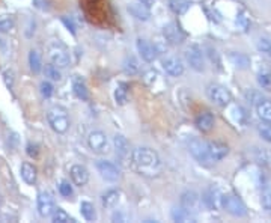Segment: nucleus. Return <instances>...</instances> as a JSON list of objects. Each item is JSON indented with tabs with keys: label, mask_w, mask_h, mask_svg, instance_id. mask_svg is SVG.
Segmentation results:
<instances>
[{
	"label": "nucleus",
	"mask_w": 271,
	"mask_h": 223,
	"mask_svg": "<svg viewBox=\"0 0 271 223\" xmlns=\"http://www.w3.org/2000/svg\"><path fill=\"white\" fill-rule=\"evenodd\" d=\"M256 112L259 118L265 122H271V101L270 100H261L256 106Z\"/></svg>",
	"instance_id": "23"
},
{
	"label": "nucleus",
	"mask_w": 271,
	"mask_h": 223,
	"mask_svg": "<svg viewBox=\"0 0 271 223\" xmlns=\"http://www.w3.org/2000/svg\"><path fill=\"white\" fill-rule=\"evenodd\" d=\"M53 216V222L55 223H74L75 220L68 214L67 211H64L62 208H58L55 210V213L51 214Z\"/></svg>",
	"instance_id": "31"
},
{
	"label": "nucleus",
	"mask_w": 271,
	"mask_h": 223,
	"mask_svg": "<svg viewBox=\"0 0 271 223\" xmlns=\"http://www.w3.org/2000/svg\"><path fill=\"white\" fill-rule=\"evenodd\" d=\"M62 23L68 28V31H71L72 35H75V26L72 23V20H68V17H62Z\"/></svg>",
	"instance_id": "45"
},
{
	"label": "nucleus",
	"mask_w": 271,
	"mask_h": 223,
	"mask_svg": "<svg viewBox=\"0 0 271 223\" xmlns=\"http://www.w3.org/2000/svg\"><path fill=\"white\" fill-rule=\"evenodd\" d=\"M20 172H21V178H23L28 184H35V183H36L38 172H36V167H35L34 164H31V163H28V161L23 163Z\"/></svg>",
	"instance_id": "21"
},
{
	"label": "nucleus",
	"mask_w": 271,
	"mask_h": 223,
	"mask_svg": "<svg viewBox=\"0 0 271 223\" xmlns=\"http://www.w3.org/2000/svg\"><path fill=\"white\" fill-rule=\"evenodd\" d=\"M124 71L127 74H136L139 71V62L136 61L133 56L125 58V61H124Z\"/></svg>",
	"instance_id": "34"
},
{
	"label": "nucleus",
	"mask_w": 271,
	"mask_h": 223,
	"mask_svg": "<svg viewBox=\"0 0 271 223\" xmlns=\"http://www.w3.org/2000/svg\"><path fill=\"white\" fill-rule=\"evenodd\" d=\"M202 201L209 210H223V193L217 187H209L205 191Z\"/></svg>",
	"instance_id": "8"
},
{
	"label": "nucleus",
	"mask_w": 271,
	"mask_h": 223,
	"mask_svg": "<svg viewBox=\"0 0 271 223\" xmlns=\"http://www.w3.org/2000/svg\"><path fill=\"white\" fill-rule=\"evenodd\" d=\"M59 193L62 194V196H65V197H68V196H71L72 194V187L69 186V183H61V186H59Z\"/></svg>",
	"instance_id": "42"
},
{
	"label": "nucleus",
	"mask_w": 271,
	"mask_h": 223,
	"mask_svg": "<svg viewBox=\"0 0 271 223\" xmlns=\"http://www.w3.org/2000/svg\"><path fill=\"white\" fill-rule=\"evenodd\" d=\"M163 68H165V71L172 76V77H179V76H182V72H184V65L182 62L179 61V59H176V58H168V59H165L163 61Z\"/></svg>",
	"instance_id": "17"
},
{
	"label": "nucleus",
	"mask_w": 271,
	"mask_h": 223,
	"mask_svg": "<svg viewBox=\"0 0 271 223\" xmlns=\"http://www.w3.org/2000/svg\"><path fill=\"white\" fill-rule=\"evenodd\" d=\"M258 48H259V52H262V53H268V55H271V39H268V38H261V39L258 41Z\"/></svg>",
	"instance_id": "39"
},
{
	"label": "nucleus",
	"mask_w": 271,
	"mask_h": 223,
	"mask_svg": "<svg viewBox=\"0 0 271 223\" xmlns=\"http://www.w3.org/2000/svg\"><path fill=\"white\" fill-rule=\"evenodd\" d=\"M172 217H173L175 222H185V220L190 217V214L181 207V208H173V211H172Z\"/></svg>",
	"instance_id": "35"
},
{
	"label": "nucleus",
	"mask_w": 271,
	"mask_h": 223,
	"mask_svg": "<svg viewBox=\"0 0 271 223\" xmlns=\"http://www.w3.org/2000/svg\"><path fill=\"white\" fill-rule=\"evenodd\" d=\"M188 150H190V153L193 154V157L198 160L199 163H202V164H209L212 159L209 157V153H208V145H206V142H203V140H199V139H192L190 142H188Z\"/></svg>",
	"instance_id": "6"
},
{
	"label": "nucleus",
	"mask_w": 271,
	"mask_h": 223,
	"mask_svg": "<svg viewBox=\"0 0 271 223\" xmlns=\"http://www.w3.org/2000/svg\"><path fill=\"white\" fill-rule=\"evenodd\" d=\"M56 205H55V199L48 191H41L38 194V213L42 217H48L55 213Z\"/></svg>",
	"instance_id": "9"
},
{
	"label": "nucleus",
	"mask_w": 271,
	"mask_h": 223,
	"mask_svg": "<svg viewBox=\"0 0 271 223\" xmlns=\"http://www.w3.org/2000/svg\"><path fill=\"white\" fill-rule=\"evenodd\" d=\"M72 91L77 98L83 100V101H88L89 100V92H88V88H86V83L83 82L82 77L75 76L72 79Z\"/></svg>",
	"instance_id": "20"
},
{
	"label": "nucleus",
	"mask_w": 271,
	"mask_h": 223,
	"mask_svg": "<svg viewBox=\"0 0 271 223\" xmlns=\"http://www.w3.org/2000/svg\"><path fill=\"white\" fill-rule=\"evenodd\" d=\"M157 77H158V74H157L155 71H149V72L145 74V82H146L148 85H152V83L157 80Z\"/></svg>",
	"instance_id": "44"
},
{
	"label": "nucleus",
	"mask_w": 271,
	"mask_h": 223,
	"mask_svg": "<svg viewBox=\"0 0 271 223\" xmlns=\"http://www.w3.org/2000/svg\"><path fill=\"white\" fill-rule=\"evenodd\" d=\"M206 145H208V153H209V157L212 159V161L223 160L228 156V153H229L228 145H225L222 142H209Z\"/></svg>",
	"instance_id": "16"
},
{
	"label": "nucleus",
	"mask_w": 271,
	"mask_h": 223,
	"mask_svg": "<svg viewBox=\"0 0 271 223\" xmlns=\"http://www.w3.org/2000/svg\"><path fill=\"white\" fill-rule=\"evenodd\" d=\"M261 204H262V207H264L267 211H271V189H268V190H265L262 193Z\"/></svg>",
	"instance_id": "40"
},
{
	"label": "nucleus",
	"mask_w": 271,
	"mask_h": 223,
	"mask_svg": "<svg viewBox=\"0 0 271 223\" xmlns=\"http://www.w3.org/2000/svg\"><path fill=\"white\" fill-rule=\"evenodd\" d=\"M97 169L101 174V177L107 181H116L119 178V169L109 160H98Z\"/></svg>",
	"instance_id": "12"
},
{
	"label": "nucleus",
	"mask_w": 271,
	"mask_h": 223,
	"mask_svg": "<svg viewBox=\"0 0 271 223\" xmlns=\"http://www.w3.org/2000/svg\"><path fill=\"white\" fill-rule=\"evenodd\" d=\"M128 12H130L133 17H136L137 20H142V21H146V20H149V17H151L149 8L145 6V5H142L140 2H139V3H131V5L128 6Z\"/></svg>",
	"instance_id": "19"
},
{
	"label": "nucleus",
	"mask_w": 271,
	"mask_h": 223,
	"mask_svg": "<svg viewBox=\"0 0 271 223\" xmlns=\"http://www.w3.org/2000/svg\"><path fill=\"white\" fill-rule=\"evenodd\" d=\"M229 59H231V62L235 65L237 68L239 69H246V68H249V65H250V59H249V56H246V55H242V53H231L229 55Z\"/></svg>",
	"instance_id": "27"
},
{
	"label": "nucleus",
	"mask_w": 271,
	"mask_h": 223,
	"mask_svg": "<svg viewBox=\"0 0 271 223\" xmlns=\"http://www.w3.org/2000/svg\"><path fill=\"white\" fill-rule=\"evenodd\" d=\"M2 202H3V197H2V194H0V205H2Z\"/></svg>",
	"instance_id": "48"
},
{
	"label": "nucleus",
	"mask_w": 271,
	"mask_h": 223,
	"mask_svg": "<svg viewBox=\"0 0 271 223\" xmlns=\"http://www.w3.org/2000/svg\"><path fill=\"white\" fill-rule=\"evenodd\" d=\"M115 101L119 106H124L128 101V85L127 83H124V82L118 83V86L115 89Z\"/></svg>",
	"instance_id": "25"
},
{
	"label": "nucleus",
	"mask_w": 271,
	"mask_h": 223,
	"mask_svg": "<svg viewBox=\"0 0 271 223\" xmlns=\"http://www.w3.org/2000/svg\"><path fill=\"white\" fill-rule=\"evenodd\" d=\"M139 2H140L142 5H145V6L151 8V6L154 5V2H155V0H139Z\"/></svg>",
	"instance_id": "47"
},
{
	"label": "nucleus",
	"mask_w": 271,
	"mask_h": 223,
	"mask_svg": "<svg viewBox=\"0 0 271 223\" xmlns=\"http://www.w3.org/2000/svg\"><path fill=\"white\" fill-rule=\"evenodd\" d=\"M88 143L91 146L92 151L98 153V154H105L109 153V142H107V136L102 131H92L88 137Z\"/></svg>",
	"instance_id": "10"
},
{
	"label": "nucleus",
	"mask_w": 271,
	"mask_h": 223,
	"mask_svg": "<svg viewBox=\"0 0 271 223\" xmlns=\"http://www.w3.org/2000/svg\"><path fill=\"white\" fill-rule=\"evenodd\" d=\"M53 85L50 83V82H42L41 83V94L45 96V98H50V96L53 95Z\"/></svg>",
	"instance_id": "41"
},
{
	"label": "nucleus",
	"mask_w": 271,
	"mask_h": 223,
	"mask_svg": "<svg viewBox=\"0 0 271 223\" xmlns=\"http://www.w3.org/2000/svg\"><path fill=\"white\" fill-rule=\"evenodd\" d=\"M206 95H208V98H209L212 103H215L217 106H228V104L232 101L231 92H229L225 86H222V85H219V83H211V85H208V88H206Z\"/></svg>",
	"instance_id": "3"
},
{
	"label": "nucleus",
	"mask_w": 271,
	"mask_h": 223,
	"mask_svg": "<svg viewBox=\"0 0 271 223\" xmlns=\"http://www.w3.org/2000/svg\"><path fill=\"white\" fill-rule=\"evenodd\" d=\"M26 151H28V156L29 157H38V154H39V146L36 145V143H29L28 145V148H26Z\"/></svg>",
	"instance_id": "43"
},
{
	"label": "nucleus",
	"mask_w": 271,
	"mask_h": 223,
	"mask_svg": "<svg viewBox=\"0 0 271 223\" xmlns=\"http://www.w3.org/2000/svg\"><path fill=\"white\" fill-rule=\"evenodd\" d=\"M137 50L142 56L143 61L146 62H154L158 56V52L154 44H151L146 39H137Z\"/></svg>",
	"instance_id": "13"
},
{
	"label": "nucleus",
	"mask_w": 271,
	"mask_h": 223,
	"mask_svg": "<svg viewBox=\"0 0 271 223\" xmlns=\"http://www.w3.org/2000/svg\"><path fill=\"white\" fill-rule=\"evenodd\" d=\"M258 83L264 91L271 92V71H262L258 76Z\"/></svg>",
	"instance_id": "32"
},
{
	"label": "nucleus",
	"mask_w": 271,
	"mask_h": 223,
	"mask_svg": "<svg viewBox=\"0 0 271 223\" xmlns=\"http://www.w3.org/2000/svg\"><path fill=\"white\" fill-rule=\"evenodd\" d=\"M113 143H115V148H116V153L122 157H125L127 154H130V143L128 140L121 136V134H116L115 139H113Z\"/></svg>",
	"instance_id": "24"
},
{
	"label": "nucleus",
	"mask_w": 271,
	"mask_h": 223,
	"mask_svg": "<svg viewBox=\"0 0 271 223\" xmlns=\"http://www.w3.org/2000/svg\"><path fill=\"white\" fill-rule=\"evenodd\" d=\"M258 131H259V134H261V137H262L264 140H267L268 143H271V126H270V122H267V124H261V126L258 127Z\"/></svg>",
	"instance_id": "37"
},
{
	"label": "nucleus",
	"mask_w": 271,
	"mask_h": 223,
	"mask_svg": "<svg viewBox=\"0 0 271 223\" xmlns=\"http://www.w3.org/2000/svg\"><path fill=\"white\" fill-rule=\"evenodd\" d=\"M48 56H50L51 64L56 65L58 68H67L69 65V55H68L67 48L59 42H55L50 45Z\"/></svg>",
	"instance_id": "5"
},
{
	"label": "nucleus",
	"mask_w": 271,
	"mask_h": 223,
	"mask_svg": "<svg viewBox=\"0 0 271 223\" xmlns=\"http://www.w3.org/2000/svg\"><path fill=\"white\" fill-rule=\"evenodd\" d=\"M29 65H31V69L34 71L35 74L41 72L42 69V61H41V56L36 50H32L29 53Z\"/></svg>",
	"instance_id": "29"
},
{
	"label": "nucleus",
	"mask_w": 271,
	"mask_h": 223,
	"mask_svg": "<svg viewBox=\"0 0 271 223\" xmlns=\"http://www.w3.org/2000/svg\"><path fill=\"white\" fill-rule=\"evenodd\" d=\"M14 28V20L8 15L0 17V32H9Z\"/></svg>",
	"instance_id": "36"
},
{
	"label": "nucleus",
	"mask_w": 271,
	"mask_h": 223,
	"mask_svg": "<svg viewBox=\"0 0 271 223\" xmlns=\"http://www.w3.org/2000/svg\"><path fill=\"white\" fill-rule=\"evenodd\" d=\"M131 160H133L134 167L142 175L154 177V175H158V172H160V167H161L160 157L151 148H137V150H134Z\"/></svg>",
	"instance_id": "1"
},
{
	"label": "nucleus",
	"mask_w": 271,
	"mask_h": 223,
	"mask_svg": "<svg viewBox=\"0 0 271 223\" xmlns=\"http://www.w3.org/2000/svg\"><path fill=\"white\" fill-rule=\"evenodd\" d=\"M44 72H45V76H47L48 79H51V80H58V82H59V80L62 79V74H61V71H59V68H58L56 65H45Z\"/></svg>",
	"instance_id": "33"
},
{
	"label": "nucleus",
	"mask_w": 271,
	"mask_h": 223,
	"mask_svg": "<svg viewBox=\"0 0 271 223\" xmlns=\"http://www.w3.org/2000/svg\"><path fill=\"white\" fill-rule=\"evenodd\" d=\"M80 211H82V216L88 220V222H92L97 219V214H95V208L91 202H82L80 204Z\"/></svg>",
	"instance_id": "28"
},
{
	"label": "nucleus",
	"mask_w": 271,
	"mask_h": 223,
	"mask_svg": "<svg viewBox=\"0 0 271 223\" xmlns=\"http://www.w3.org/2000/svg\"><path fill=\"white\" fill-rule=\"evenodd\" d=\"M169 8L172 12L182 15L188 11L190 8V2L188 0H169Z\"/></svg>",
	"instance_id": "26"
},
{
	"label": "nucleus",
	"mask_w": 271,
	"mask_h": 223,
	"mask_svg": "<svg viewBox=\"0 0 271 223\" xmlns=\"http://www.w3.org/2000/svg\"><path fill=\"white\" fill-rule=\"evenodd\" d=\"M223 210L235 217H244L247 214V208L244 202L237 194H223Z\"/></svg>",
	"instance_id": "4"
},
{
	"label": "nucleus",
	"mask_w": 271,
	"mask_h": 223,
	"mask_svg": "<svg viewBox=\"0 0 271 223\" xmlns=\"http://www.w3.org/2000/svg\"><path fill=\"white\" fill-rule=\"evenodd\" d=\"M256 160H258V163H261V164H271V156L267 153V151H264V150H258L256 151Z\"/></svg>",
	"instance_id": "38"
},
{
	"label": "nucleus",
	"mask_w": 271,
	"mask_h": 223,
	"mask_svg": "<svg viewBox=\"0 0 271 223\" xmlns=\"http://www.w3.org/2000/svg\"><path fill=\"white\" fill-rule=\"evenodd\" d=\"M119 199H121V191L119 190L105 191L101 197L102 207H105V208H113V207L118 205Z\"/></svg>",
	"instance_id": "22"
},
{
	"label": "nucleus",
	"mask_w": 271,
	"mask_h": 223,
	"mask_svg": "<svg viewBox=\"0 0 271 223\" xmlns=\"http://www.w3.org/2000/svg\"><path fill=\"white\" fill-rule=\"evenodd\" d=\"M181 207L192 216L195 213L199 211V207H201V197L196 191L190 190L182 193L181 196Z\"/></svg>",
	"instance_id": "11"
},
{
	"label": "nucleus",
	"mask_w": 271,
	"mask_h": 223,
	"mask_svg": "<svg viewBox=\"0 0 271 223\" xmlns=\"http://www.w3.org/2000/svg\"><path fill=\"white\" fill-rule=\"evenodd\" d=\"M48 0H35V6L39 8V9H47L48 6Z\"/></svg>",
	"instance_id": "46"
},
{
	"label": "nucleus",
	"mask_w": 271,
	"mask_h": 223,
	"mask_svg": "<svg viewBox=\"0 0 271 223\" xmlns=\"http://www.w3.org/2000/svg\"><path fill=\"white\" fill-rule=\"evenodd\" d=\"M185 58L187 62L190 64V66L196 71H203L205 68V59H203V52L202 48L198 44H193L187 48L185 52Z\"/></svg>",
	"instance_id": "7"
},
{
	"label": "nucleus",
	"mask_w": 271,
	"mask_h": 223,
	"mask_svg": "<svg viewBox=\"0 0 271 223\" xmlns=\"http://www.w3.org/2000/svg\"><path fill=\"white\" fill-rule=\"evenodd\" d=\"M214 121L215 119H214V115L211 112H202V113H199L196 116L195 124H196V127L199 128L201 131L208 133V131H211L212 127H214Z\"/></svg>",
	"instance_id": "18"
},
{
	"label": "nucleus",
	"mask_w": 271,
	"mask_h": 223,
	"mask_svg": "<svg viewBox=\"0 0 271 223\" xmlns=\"http://www.w3.org/2000/svg\"><path fill=\"white\" fill-rule=\"evenodd\" d=\"M71 180H72V183L75 184V186H78V187H83L88 181H89V170L85 167V166H82V164H74L72 167H71Z\"/></svg>",
	"instance_id": "15"
},
{
	"label": "nucleus",
	"mask_w": 271,
	"mask_h": 223,
	"mask_svg": "<svg viewBox=\"0 0 271 223\" xmlns=\"http://www.w3.org/2000/svg\"><path fill=\"white\" fill-rule=\"evenodd\" d=\"M163 38L168 41V44L176 45V44H181V42H182L184 33H182V31L179 29V26H178L176 23H169L168 26H165Z\"/></svg>",
	"instance_id": "14"
},
{
	"label": "nucleus",
	"mask_w": 271,
	"mask_h": 223,
	"mask_svg": "<svg viewBox=\"0 0 271 223\" xmlns=\"http://www.w3.org/2000/svg\"><path fill=\"white\" fill-rule=\"evenodd\" d=\"M235 24L241 32H247L250 29V18L247 15V12H239L237 15V20H235Z\"/></svg>",
	"instance_id": "30"
},
{
	"label": "nucleus",
	"mask_w": 271,
	"mask_h": 223,
	"mask_svg": "<svg viewBox=\"0 0 271 223\" xmlns=\"http://www.w3.org/2000/svg\"><path fill=\"white\" fill-rule=\"evenodd\" d=\"M47 119H48L50 127L56 133L62 134L69 128V118H68V112L65 107H61V106L51 107L47 113Z\"/></svg>",
	"instance_id": "2"
}]
</instances>
